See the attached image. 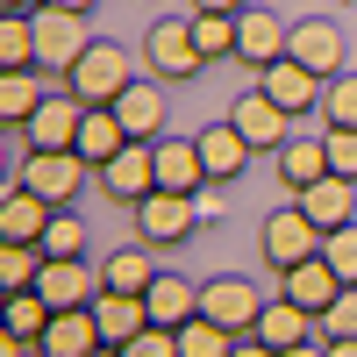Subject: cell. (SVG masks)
I'll return each mask as SVG.
<instances>
[{"mask_svg": "<svg viewBox=\"0 0 357 357\" xmlns=\"http://www.w3.org/2000/svg\"><path fill=\"white\" fill-rule=\"evenodd\" d=\"M122 357H178V329H158V321H151L143 336L122 343Z\"/></svg>", "mask_w": 357, "mask_h": 357, "instance_id": "38", "label": "cell"}, {"mask_svg": "<svg viewBox=\"0 0 357 357\" xmlns=\"http://www.w3.org/2000/svg\"><path fill=\"white\" fill-rule=\"evenodd\" d=\"M321 107H329V129H357V72H336L321 86Z\"/></svg>", "mask_w": 357, "mask_h": 357, "instance_id": "34", "label": "cell"}, {"mask_svg": "<svg viewBox=\"0 0 357 357\" xmlns=\"http://www.w3.org/2000/svg\"><path fill=\"white\" fill-rule=\"evenodd\" d=\"M100 193L122 200V207L151 200V193H158V143H129V151H114V158L100 165Z\"/></svg>", "mask_w": 357, "mask_h": 357, "instance_id": "8", "label": "cell"}, {"mask_svg": "<svg viewBox=\"0 0 357 357\" xmlns=\"http://www.w3.org/2000/svg\"><path fill=\"white\" fill-rule=\"evenodd\" d=\"M264 301H272V293L250 286V279H236V272H222V279H207V286H200V314H207V321H222V329H236V336H250V329H257Z\"/></svg>", "mask_w": 357, "mask_h": 357, "instance_id": "7", "label": "cell"}, {"mask_svg": "<svg viewBox=\"0 0 357 357\" xmlns=\"http://www.w3.org/2000/svg\"><path fill=\"white\" fill-rule=\"evenodd\" d=\"M93 321H100V336H107V343H129V336L151 329V307H143V293H114V286H100Z\"/></svg>", "mask_w": 357, "mask_h": 357, "instance_id": "25", "label": "cell"}, {"mask_svg": "<svg viewBox=\"0 0 357 357\" xmlns=\"http://www.w3.org/2000/svg\"><path fill=\"white\" fill-rule=\"evenodd\" d=\"M43 257H86V222L72 215V207H57L50 215V229H43V243H36Z\"/></svg>", "mask_w": 357, "mask_h": 357, "instance_id": "33", "label": "cell"}, {"mask_svg": "<svg viewBox=\"0 0 357 357\" xmlns=\"http://www.w3.org/2000/svg\"><path fill=\"white\" fill-rule=\"evenodd\" d=\"M193 207H200V222H222V193H215V186H200Z\"/></svg>", "mask_w": 357, "mask_h": 357, "instance_id": "39", "label": "cell"}, {"mask_svg": "<svg viewBox=\"0 0 357 357\" xmlns=\"http://www.w3.org/2000/svg\"><path fill=\"white\" fill-rule=\"evenodd\" d=\"M229 357H279V350H272V343H257V336H243V343H236Z\"/></svg>", "mask_w": 357, "mask_h": 357, "instance_id": "41", "label": "cell"}, {"mask_svg": "<svg viewBox=\"0 0 357 357\" xmlns=\"http://www.w3.org/2000/svg\"><path fill=\"white\" fill-rule=\"evenodd\" d=\"M79 122H86V100L50 93V100L22 122V143H29V151H79Z\"/></svg>", "mask_w": 357, "mask_h": 357, "instance_id": "12", "label": "cell"}, {"mask_svg": "<svg viewBox=\"0 0 357 357\" xmlns=\"http://www.w3.org/2000/svg\"><path fill=\"white\" fill-rule=\"evenodd\" d=\"M193 8H207V15H243V0H193Z\"/></svg>", "mask_w": 357, "mask_h": 357, "instance_id": "42", "label": "cell"}, {"mask_svg": "<svg viewBox=\"0 0 357 357\" xmlns=\"http://www.w3.org/2000/svg\"><path fill=\"white\" fill-rule=\"evenodd\" d=\"M186 22H193V43H200L207 65H215V57H236V15H207V8H193Z\"/></svg>", "mask_w": 357, "mask_h": 357, "instance_id": "31", "label": "cell"}, {"mask_svg": "<svg viewBox=\"0 0 357 357\" xmlns=\"http://www.w3.org/2000/svg\"><path fill=\"white\" fill-rule=\"evenodd\" d=\"M257 257H264V272H293V264H307V257H321V229L301 215V207H279V215H264V229H257Z\"/></svg>", "mask_w": 357, "mask_h": 357, "instance_id": "2", "label": "cell"}, {"mask_svg": "<svg viewBox=\"0 0 357 357\" xmlns=\"http://www.w3.org/2000/svg\"><path fill=\"white\" fill-rule=\"evenodd\" d=\"M36 65V15H0V72Z\"/></svg>", "mask_w": 357, "mask_h": 357, "instance_id": "29", "label": "cell"}, {"mask_svg": "<svg viewBox=\"0 0 357 357\" xmlns=\"http://www.w3.org/2000/svg\"><path fill=\"white\" fill-rule=\"evenodd\" d=\"M272 178L286 193H307L314 178H329V143H321V136H286L272 151Z\"/></svg>", "mask_w": 357, "mask_h": 357, "instance_id": "16", "label": "cell"}, {"mask_svg": "<svg viewBox=\"0 0 357 357\" xmlns=\"http://www.w3.org/2000/svg\"><path fill=\"white\" fill-rule=\"evenodd\" d=\"M57 207L43 193H29V186H8V200H0V243H43V229H50Z\"/></svg>", "mask_w": 357, "mask_h": 357, "instance_id": "22", "label": "cell"}, {"mask_svg": "<svg viewBox=\"0 0 357 357\" xmlns=\"http://www.w3.org/2000/svg\"><path fill=\"white\" fill-rule=\"evenodd\" d=\"M114 114H122V129H129V143H158L165 136V114H172V100H165V79H151L143 72L122 100H114Z\"/></svg>", "mask_w": 357, "mask_h": 357, "instance_id": "15", "label": "cell"}, {"mask_svg": "<svg viewBox=\"0 0 357 357\" xmlns=\"http://www.w3.org/2000/svg\"><path fill=\"white\" fill-rule=\"evenodd\" d=\"M114 151H129V129H122V114H114V107H86V122H79V158L100 172Z\"/></svg>", "mask_w": 357, "mask_h": 357, "instance_id": "27", "label": "cell"}, {"mask_svg": "<svg viewBox=\"0 0 357 357\" xmlns=\"http://www.w3.org/2000/svg\"><path fill=\"white\" fill-rule=\"evenodd\" d=\"M36 293L65 314V307H93L100 301V272L86 257H43V272H36Z\"/></svg>", "mask_w": 357, "mask_h": 357, "instance_id": "11", "label": "cell"}, {"mask_svg": "<svg viewBox=\"0 0 357 357\" xmlns=\"http://www.w3.org/2000/svg\"><path fill=\"white\" fill-rule=\"evenodd\" d=\"M129 215H136V236H143L151 250H178V243H186V236L200 229V207H193V193H165V186H158L151 200H136Z\"/></svg>", "mask_w": 357, "mask_h": 357, "instance_id": "5", "label": "cell"}, {"mask_svg": "<svg viewBox=\"0 0 357 357\" xmlns=\"http://www.w3.org/2000/svg\"><path fill=\"white\" fill-rule=\"evenodd\" d=\"M107 336H100V321H93V307H65V314H50V329H43V357H93Z\"/></svg>", "mask_w": 357, "mask_h": 357, "instance_id": "21", "label": "cell"}, {"mask_svg": "<svg viewBox=\"0 0 357 357\" xmlns=\"http://www.w3.org/2000/svg\"><path fill=\"white\" fill-rule=\"evenodd\" d=\"M350 336H357V286H343L336 307L321 314V343H350Z\"/></svg>", "mask_w": 357, "mask_h": 357, "instance_id": "36", "label": "cell"}, {"mask_svg": "<svg viewBox=\"0 0 357 357\" xmlns=\"http://www.w3.org/2000/svg\"><path fill=\"white\" fill-rule=\"evenodd\" d=\"M286 57H301V65L314 79H336L343 72V29L329 15H307V22H293V36H286Z\"/></svg>", "mask_w": 357, "mask_h": 357, "instance_id": "13", "label": "cell"}, {"mask_svg": "<svg viewBox=\"0 0 357 357\" xmlns=\"http://www.w3.org/2000/svg\"><path fill=\"white\" fill-rule=\"evenodd\" d=\"M236 343H243V336L222 329V321H207V314H193L186 329H178V357H229Z\"/></svg>", "mask_w": 357, "mask_h": 357, "instance_id": "30", "label": "cell"}, {"mask_svg": "<svg viewBox=\"0 0 357 357\" xmlns=\"http://www.w3.org/2000/svg\"><path fill=\"white\" fill-rule=\"evenodd\" d=\"M321 143H329V172H336V178H350V186H357V129H329Z\"/></svg>", "mask_w": 357, "mask_h": 357, "instance_id": "37", "label": "cell"}, {"mask_svg": "<svg viewBox=\"0 0 357 357\" xmlns=\"http://www.w3.org/2000/svg\"><path fill=\"white\" fill-rule=\"evenodd\" d=\"M293 207H301V215L329 236V229H350V222H357V186L329 172V178H314L307 193H293Z\"/></svg>", "mask_w": 357, "mask_h": 357, "instance_id": "18", "label": "cell"}, {"mask_svg": "<svg viewBox=\"0 0 357 357\" xmlns=\"http://www.w3.org/2000/svg\"><path fill=\"white\" fill-rule=\"evenodd\" d=\"M257 343H272V350H293V343H307V336H321V314H307L301 301H286V293H272L264 301V314H257V329H250Z\"/></svg>", "mask_w": 357, "mask_h": 357, "instance_id": "19", "label": "cell"}, {"mask_svg": "<svg viewBox=\"0 0 357 357\" xmlns=\"http://www.w3.org/2000/svg\"><path fill=\"white\" fill-rule=\"evenodd\" d=\"M193 143H200V165H207V178H215V186L243 178V172H250V158H257V151H250V136L236 129L229 114H222V122H207V129H200Z\"/></svg>", "mask_w": 357, "mask_h": 357, "instance_id": "14", "label": "cell"}, {"mask_svg": "<svg viewBox=\"0 0 357 357\" xmlns=\"http://www.w3.org/2000/svg\"><path fill=\"white\" fill-rule=\"evenodd\" d=\"M43 8H65V15H86V8H93V0H43Z\"/></svg>", "mask_w": 357, "mask_h": 357, "instance_id": "44", "label": "cell"}, {"mask_svg": "<svg viewBox=\"0 0 357 357\" xmlns=\"http://www.w3.org/2000/svg\"><path fill=\"white\" fill-rule=\"evenodd\" d=\"M93 50V29H86V15H65V8H36V65L65 79L79 57Z\"/></svg>", "mask_w": 357, "mask_h": 357, "instance_id": "6", "label": "cell"}, {"mask_svg": "<svg viewBox=\"0 0 357 357\" xmlns=\"http://www.w3.org/2000/svg\"><path fill=\"white\" fill-rule=\"evenodd\" d=\"M279 357H329V343H321V336H307V343H293V350H279Z\"/></svg>", "mask_w": 357, "mask_h": 357, "instance_id": "40", "label": "cell"}, {"mask_svg": "<svg viewBox=\"0 0 357 357\" xmlns=\"http://www.w3.org/2000/svg\"><path fill=\"white\" fill-rule=\"evenodd\" d=\"M43 272V250L36 243H0V293H29Z\"/></svg>", "mask_w": 357, "mask_h": 357, "instance_id": "32", "label": "cell"}, {"mask_svg": "<svg viewBox=\"0 0 357 357\" xmlns=\"http://www.w3.org/2000/svg\"><path fill=\"white\" fill-rule=\"evenodd\" d=\"M229 122H236V129L250 136V151H257V158H272L279 143L293 136V114H286V107H279L272 93H264V86H250V93H236V107H229Z\"/></svg>", "mask_w": 357, "mask_h": 357, "instance_id": "9", "label": "cell"}, {"mask_svg": "<svg viewBox=\"0 0 357 357\" xmlns=\"http://www.w3.org/2000/svg\"><path fill=\"white\" fill-rule=\"evenodd\" d=\"M257 86H264V93H272L286 114H314V107H321V86H329V79H314L301 57H279V65H264V72H257Z\"/></svg>", "mask_w": 357, "mask_h": 357, "instance_id": "17", "label": "cell"}, {"mask_svg": "<svg viewBox=\"0 0 357 357\" xmlns=\"http://www.w3.org/2000/svg\"><path fill=\"white\" fill-rule=\"evenodd\" d=\"M136 79H143V57H136V50H122V43H107V36H93V50H86L79 65L65 72V93H72V100H86V107H114Z\"/></svg>", "mask_w": 357, "mask_h": 357, "instance_id": "1", "label": "cell"}, {"mask_svg": "<svg viewBox=\"0 0 357 357\" xmlns=\"http://www.w3.org/2000/svg\"><path fill=\"white\" fill-rule=\"evenodd\" d=\"M43 0H0V15H36Z\"/></svg>", "mask_w": 357, "mask_h": 357, "instance_id": "43", "label": "cell"}, {"mask_svg": "<svg viewBox=\"0 0 357 357\" xmlns=\"http://www.w3.org/2000/svg\"><path fill=\"white\" fill-rule=\"evenodd\" d=\"M279 293H286V301H301L307 314H329L336 293H343V279L329 272V257H307V264H293V272H279Z\"/></svg>", "mask_w": 357, "mask_h": 357, "instance_id": "23", "label": "cell"}, {"mask_svg": "<svg viewBox=\"0 0 357 357\" xmlns=\"http://www.w3.org/2000/svg\"><path fill=\"white\" fill-rule=\"evenodd\" d=\"M50 93H43V79H36V65H29V72H8V79H0V122H29V114H36Z\"/></svg>", "mask_w": 357, "mask_h": 357, "instance_id": "28", "label": "cell"}, {"mask_svg": "<svg viewBox=\"0 0 357 357\" xmlns=\"http://www.w3.org/2000/svg\"><path fill=\"white\" fill-rule=\"evenodd\" d=\"M286 36H293V22H279L272 8H243V15H236V65H250V72L279 65Z\"/></svg>", "mask_w": 357, "mask_h": 357, "instance_id": "10", "label": "cell"}, {"mask_svg": "<svg viewBox=\"0 0 357 357\" xmlns=\"http://www.w3.org/2000/svg\"><path fill=\"white\" fill-rule=\"evenodd\" d=\"M143 307H151L158 329H186V321L200 314V286H193V279H178V272H158L151 293H143Z\"/></svg>", "mask_w": 357, "mask_h": 357, "instance_id": "24", "label": "cell"}, {"mask_svg": "<svg viewBox=\"0 0 357 357\" xmlns=\"http://www.w3.org/2000/svg\"><path fill=\"white\" fill-rule=\"evenodd\" d=\"M329 357H357V336L350 343H329Z\"/></svg>", "mask_w": 357, "mask_h": 357, "instance_id": "45", "label": "cell"}, {"mask_svg": "<svg viewBox=\"0 0 357 357\" xmlns=\"http://www.w3.org/2000/svg\"><path fill=\"white\" fill-rule=\"evenodd\" d=\"M93 357H122V343H100V350H93Z\"/></svg>", "mask_w": 357, "mask_h": 357, "instance_id": "46", "label": "cell"}, {"mask_svg": "<svg viewBox=\"0 0 357 357\" xmlns=\"http://www.w3.org/2000/svg\"><path fill=\"white\" fill-rule=\"evenodd\" d=\"M321 257H329V272H336L343 286H357V222H350V229H329V236H321Z\"/></svg>", "mask_w": 357, "mask_h": 357, "instance_id": "35", "label": "cell"}, {"mask_svg": "<svg viewBox=\"0 0 357 357\" xmlns=\"http://www.w3.org/2000/svg\"><path fill=\"white\" fill-rule=\"evenodd\" d=\"M136 57H143V72L165 79V86L193 79V72L207 65L200 43H193V22H151V29H143V43H136Z\"/></svg>", "mask_w": 357, "mask_h": 357, "instance_id": "3", "label": "cell"}, {"mask_svg": "<svg viewBox=\"0 0 357 357\" xmlns=\"http://www.w3.org/2000/svg\"><path fill=\"white\" fill-rule=\"evenodd\" d=\"M86 165L79 151H29L22 158V172H15V186H29V193H43L50 207H72L79 193H86Z\"/></svg>", "mask_w": 357, "mask_h": 357, "instance_id": "4", "label": "cell"}, {"mask_svg": "<svg viewBox=\"0 0 357 357\" xmlns=\"http://www.w3.org/2000/svg\"><path fill=\"white\" fill-rule=\"evenodd\" d=\"M158 186L165 193H200V186H215L200 165V143L193 136H158Z\"/></svg>", "mask_w": 357, "mask_h": 357, "instance_id": "20", "label": "cell"}, {"mask_svg": "<svg viewBox=\"0 0 357 357\" xmlns=\"http://www.w3.org/2000/svg\"><path fill=\"white\" fill-rule=\"evenodd\" d=\"M151 279H158L151 243H122V250L100 257V286H114V293H151Z\"/></svg>", "mask_w": 357, "mask_h": 357, "instance_id": "26", "label": "cell"}]
</instances>
